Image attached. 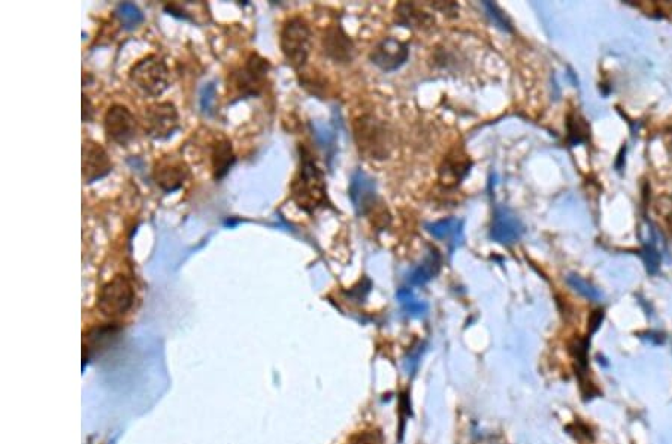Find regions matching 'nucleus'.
I'll use <instances>...</instances> for the list:
<instances>
[{"label": "nucleus", "instance_id": "f257e3e1", "mask_svg": "<svg viewBox=\"0 0 672 444\" xmlns=\"http://www.w3.org/2000/svg\"><path fill=\"white\" fill-rule=\"evenodd\" d=\"M291 199L305 212H314L327 202L324 174L306 148L301 147V166L291 186Z\"/></svg>", "mask_w": 672, "mask_h": 444}, {"label": "nucleus", "instance_id": "f03ea898", "mask_svg": "<svg viewBox=\"0 0 672 444\" xmlns=\"http://www.w3.org/2000/svg\"><path fill=\"white\" fill-rule=\"evenodd\" d=\"M129 80L144 95L157 98L165 93L170 84V71L163 57L148 54L132 66Z\"/></svg>", "mask_w": 672, "mask_h": 444}, {"label": "nucleus", "instance_id": "7ed1b4c3", "mask_svg": "<svg viewBox=\"0 0 672 444\" xmlns=\"http://www.w3.org/2000/svg\"><path fill=\"white\" fill-rule=\"evenodd\" d=\"M279 45L286 60L294 69L304 68L312 47L309 24L302 17L289 19L281 29Z\"/></svg>", "mask_w": 672, "mask_h": 444}, {"label": "nucleus", "instance_id": "20e7f679", "mask_svg": "<svg viewBox=\"0 0 672 444\" xmlns=\"http://www.w3.org/2000/svg\"><path fill=\"white\" fill-rule=\"evenodd\" d=\"M269 62L253 53L245 60V65L229 75V90L238 99L257 96L269 72Z\"/></svg>", "mask_w": 672, "mask_h": 444}, {"label": "nucleus", "instance_id": "39448f33", "mask_svg": "<svg viewBox=\"0 0 672 444\" xmlns=\"http://www.w3.org/2000/svg\"><path fill=\"white\" fill-rule=\"evenodd\" d=\"M135 302V287L123 274H117L106 282L98 294V310L109 317L117 319L128 314Z\"/></svg>", "mask_w": 672, "mask_h": 444}, {"label": "nucleus", "instance_id": "423d86ee", "mask_svg": "<svg viewBox=\"0 0 672 444\" xmlns=\"http://www.w3.org/2000/svg\"><path fill=\"white\" fill-rule=\"evenodd\" d=\"M354 138L358 150L371 159H384L388 155V136L384 125L372 115L354 121Z\"/></svg>", "mask_w": 672, "mask_h": 444}, {"label": "nucleus", "instance_id": "0eeeda50", "mask_svg": "<svg viewBox=\"0 0 672 444\" xmlns=\"http://www.w3.org/2000/svg\"><path fill=\"white\" fill-rule=\"evenodd\" d=\"M145 135L151 140L163 141L180 129V114L172 102H154L148 105L143 114Z\"/></svg>", "mask_w": 672, "mask_h": 444}, {"label": "nucleus", "instance_id": "6e6552de", "mask_svg": "<svg viewBox=\"0 0 672 444\" xmlns=\"http://www.w3.org/2000/svg\"><path fill=\"white\" fill-rule=\"evenodd\" d=\"M106 138L118 145H128L136 133V120L128 106L114 103L103 115Z\"/></svg>", "mask_w": 672, "mask_h": 444}, {"label": "nucleus", "instance_id": "1a4fd4ad", "mask_svg": "<svg viewBox=\"0 0 672 444\" xmlns=\"http://www.w3.org/2000/svg\"><path fill=\"white\" fill-rule=\"evenodd\" d=\"M189 178L190 167L181 158L167 155L154 163L153 180L166 193L181 189Z\"/></svg>", "mask_w": 672, "mask_h": 444}, {"label": "nucleus", "instance_id": "9d476101", "mask_svg": "<svg viewBox=\"0 0 672 444\" xmlns=\"http://www.w3.org/2000/svg\"><path fill=\"white\" fill-rule=\"evenodd\" d=\"M113 171L111 158L106 150L96 141L87 140L81 148V172L87 185L106 177Z\"/></svg>", "mask_w": 672, "mask_h": 444}, {"label": "nucleus", "instance_id": "9b49d317", "mask_svg": "<svg viewBox=\"0 0 672 444\" xmlns=\"http://www.w3.org/2000/svg\"><path fill=\"white\" fill-rule=\"evenodd\" d=\"M524 232V227L519 217L512 214L508 208L497 207L495 210V216L492 220L490 238L504 246L517 242Z\"/></svg>", "mask_w": 672, "mask_h": 444}, {"label": "nucleus", "instance_id": "f8f14e48", "mask_svg": "<svg viewBox=\"0 0 672 444\" xmlns=\"http://www.w3.org/2000/svg\"><path fill=\"white\" fill-rule=\"evenodd\" d=\"M408 56L410 50L406 43L393 38H387L373 48L371 60L373 65H377L383 71H396L408 60Z\"/></svg>", "mask_w": 672, "mask_h": 444}, {"label": "nucleus", "instance_id": "ddd939ff", "mask_svg": "<svg viewBox=\"0 0 672 444\" xmlns=\"http://www.w3.org/2000/svg\"><path fill=\"white\" fill-rule=\"evenodd\" d=\"M350 197L358 216H366L375 204H377V193H375V182L365 172L357 171L350 182Z\"/></svg>", "mask_w": 672, "mask_h": 444}, {"label": "nucleus", "instance_id": "4468645a", "mask_svg": "<svg viewBox=\"0 0 672 444\" xmlns=\"http://www.w3.org/2000/svg\"><path fill=\"white\" fill-rule=\"evenodd\" d=\"M324 53L336 62H350L353 57V42L339 26H332L323 36Z\"/></svg>", "mask_w": 672, "mask_h": 444}, {"label": "nucleus", "instance_id": "2eb2a0df", "mask_svg": "<svg viewBox=\"0 0 672 444\" xmlns=\"http://www.w3.org/2000/svg\"><path fill=\"white\" fill-rule=\"evenodd\" d=\"M235 160L237 158H235V153H233V147L229 138L223 135L215 138L211 145V166H212L214 178L215 180L224 178L232 170Z\"/></svg>", "mask_w": 672, "mask_h": 444}, {"label": "nucleus", "instance_id": "dca6fc26", "mask_svg": "<svg viewBox=\"0 0 672 444\" xmlns=\"http://www.w3.org/2000/svg\"><path fill=\"white\" fill-rule=\"evenodd\" d=\"M471 170V160L460 151L450 155L440 171V180L444 186L455 187L467 175Z\"/></svg>", "mask_w": 672, "mask_h": 444}, {"label": "nucleus", "instance_id": "f3484780", "mask_svg": "<svg viewBox=\"0 0 672 444\" xmlns=\"http://www.w3.org/2000/svg\"><path fill=\"white\" fill-rule=\"evenodd\" d=\"M441 269V254L436 249H430L429 254L410 275V283L413 286H423L430 282Z\"/></svg>", "mask_w": 672, "mask_h": 444}, {"label": "nucleus", "instance_id": "a211bd4d", "mask_svg": "<svg viewBox=\"0 0 672 444\" xmlns=\"http://www.w3.org/2000/svg\"><path fill=\"white\" fill-rule=\"evenodd\" d=\"M399 21L406 27H417V29H428L430 27L435 20L425 11H420L414 4H399L396 8Z\"/></svg>", "mask_w": 672, "mask_h": 444}, {"label": "nucleus", "instance_id": "6ab92c4d", "mask_svg": "<svg viewBox=\"0 0 672 444\" xmlns=\"http://www.w3.org/2000/svg\"><path fill=\"white\" fill-rule=\"evenodd\" d=\"M463 222L458 219H444L428 224V231L436 239H456L462 235Z\"/></svg>", "mask_w": 672, "mask_h": 444}, {"label": "nucleus", "instance_id": "aec40b11", "mask_svg": "<svg viewBox=\"0 0 672 444\" xmlns=\"http://www.w3.org/2000/svg\"><path fill=\"white\" fill-rule=\"evenodd\" d=\"M117 17L120 19L123 27L126 30H133L139 27L144 21V15L130 2H124L117 9Z\"/></svg>", "mask_w": 672, "mask_h": 444}, {"label": "nucleus", "instance_id": "412c9836", "mask_svg": "<svg viewBox=\"0 0 672 444\" xmlns=\"http://www.w3.org/2000/svg\"><path fill=\"white\" fill-rule=\"evenodd\" d=\"M396 298L402 304L403 310L408 314L414 316V317L423 316L428 311V304L423 302V301L415 299L414 294L411 292L410 289H400L399 292L396 294Z\"/></svg>", "mask_w": 672, "mask_h": 444}, {"label": "nucleus", "instance_id": "4be33fe9", "mask_svg": "<svg viewBox=\"0 0 672 444\" xmlns=\"http://www.w3.org/2000/svg\"><path fill=\"white\" fill-rule=\"evenodd\" d=\"M567 282L568 284L575 290V292H578L580 295H583L584 298H587L589 301H601L602 299V294L599 292V290L590 284L587 280H584L583 277H580V275H577V274H571L567 277Z\"/></svg>", "mask_w": 672, "mask_h": 444}, {"label": "nucleus", "instance_id": "5701e85b", "mask_svg": "<svg viewBox=\"0 0 672 444\" xmlns=\"http://www.w3.org/2000/svg\"><path fill=\"white\" fill-rule=\"evenodd\" d=\"M568 130H569L571 144L584 143L589 138V126L586 125L584 118H581L580 115H569Z\"/></svg>", "mask_w": 672, "mask_h": 444}, {"label": "nucleus", "instance_id": "b1692460", "mask_svg": "<svg viewBox=\"0 0 672 444\" xmlns=\"http://www.w3.org/2000/svg\"><path fill=\"white\" fill-rule=\"evenodd\" d=\"M587 350H589V340H580L577 339L569 344V353L575 359L577 366L575 368L587 371L589 361H587Z\"/></svg>", "mask_w": 672, "mask_h": 444}, {"label": "nucleus", "instance_id": "393cba45", "mask_svg": "<svg viewBox=\"0 0 672 444\" xmlns=\"http://www.w3.org/2000/svg\"><path fill=\"white\" fill-rule=\"evenodd\" d=\"M482 5H484V8L487 9V12H489V15H490V19L493 20V23H495V24H497L499 27L504 29V30H511V24L508 23L507 17H505L504 14H502V11L499 9V8H497L495 4L484 2Z\"/></svg>", "mask_w": 672, "mask_h": 444}, {"label": "nucleus", "instance_id": "a878e982", "mask_svg": "<svg viewBox=\"0 0 672 444\" xmlns=\"http://www.w3.org/2000/svg\"><path fill=\"white\" fill-rule=\"evenodd\" d=\"M348 444H381V440L380 437L372 433V431H363V433H358L357 435H354Z\"/></svg>", "mask_w": 672, "mask_h": 444}, {"label": "nucleus", "instance_id": "bb28decb", "mask_svg": "<svg viewBox=\"0 0 672 444\" xmlns=\"http://www.w3.org/2000/svg\"><path fill=\"white\" fill-rule=\"evenodd\" d=\"M602 320H604V310H595L591 313V316L589 317V335H593L599 329Z\"/></svg>", "mask_w": 672, "mask_h": 444}, {"label": "nucleus", "instance_id": "cd10ccee", "mask_svg": "<svg viewBox=\"0 0 672 444\" xmlns=\"http://www.w3.org/2000/svg\"><path fill=\"white\" fill-rule=\"evenodd\" d=\"M646 264H647L648 272L654 274L656 271H658V268H659V254L656 253L654 250H647V253H646Z\"/></svg>", "mask_w": 672, "mask_h": 444}, {"label": "nucleus", "instance_id": "c85d7f7f", "mask_svg": "<svg viewBox=\"0 0 672 444\" xmlns=\"http://www.w3.org/2000/svg\"><path fill=\"white\" fill-rule=\"evenodd\" d=\"M93 113H95V111H93V105H91L90 99L86 95H83V121H84V123H87V121H91Z\"/></svg>", "mask_w": 672, "mask_h": 444}, {"label": "nucleus", "instance_id": "c756f323", "mask_svg": "<svg viewBox=\"0 0 672 444\" xmlns=\"http://www.w3.org/2000/svg\"><path fill=\"white\" fill-rule=\"evenodd\" d=\"M433 8H436L438 11H441L444 14H455L459 6L456 4H453V2H441V4H433Z\"/></svg>", "mask_w": 672, "mask_h": 444}]
</instances>
